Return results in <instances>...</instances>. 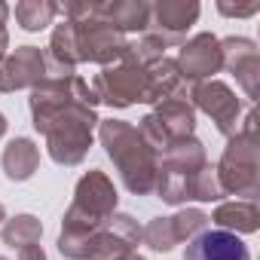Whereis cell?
<instances>
[{
	"label": "cell",
	"mask_w": 260,
	"mask_h": 260,
	"mask_svg": "<svg viewBox=\"0 0 260 260\" xmlns=\"http://www.w3.org/2000/svg\"><path fill=\"white\" fill-rule=\"evenodd\" d=\"M4 49H7V31L0 28V58H4Z\"/></svg>",
	"instance_id": "20"
},
{
	"label": "cell",
	"mask_w": 260,
	"mask_h": 260,
	"mask_svg": "<svg viewBox=\"0 0 260 260\" xmlns=\"http://www.w3.org/2000/svg\"><path fill=\"white\" fill-rule=\"evenodd\" d=\"M7 16H10V10H7L4 4H0V28H4V22H7Z\"/></svg>",
	"instance_id": "21"
},
{
	"label": "cell",
	"mask_w": 260,
	"mask_h": 260,
	"mask_svg": "<svg viewBox=\"0 0 260 260\" xmlns=\"http://www.w3.org/2000/svg\"><path fill=\"white\" fill-rule=\"evenodd\" d=\"M193 98L199 101L202 110H208V113L217 119V128H220V132H233V119H236V113H239V101L233 98V92H230L223 83L196 86Z\"/></svg>",
	"instance_id": "9"
},
{
	"label": "cell",
	"mask_w": 260,
	"mask_h": 260,
	"mask_svg": "<svg viewBox=\"0 0 260 260\" xmlns=\"http://www.w3.org/2000/svg\"><path fill=\"white\" fill-rule=\"evenodd\" d=\"M19 260H46V254H43L40 245H25L22 254H19Z\"/></svg>",
	"instance_id": "19"
},
{
	"label": "cell",
	"mask_w": 260,
	"mask_h": 260,
	"mask_svg": "<svg viewBox=\"0 0 260 260\" xmlns=\"http://www.w3.org/2000/svg\"><path fill=\"white\" fill-rule=\"evenodd\" d=\"M71 25H74V34H77V52H80V58L110 61V58H122L128 49H132L113 25H107L98 16V7H92L89 16H83V19H77Z\"/></svg>",
	"instance_id": "3"
},
{
	"label": "cell",
	"mask_w": 260,
	"mask_h": 260,
	"mask_svg": "<svg viewBox=\"0 0 260 260\" xmlns=\"http://www.w3.org/2000/svg\"><path fill=\"white\" fill-rule=\"evenodd\" d=\"M184 260H251L245 242L226 230H208L187 245Z\"/></svg>",
	"instance_id": "5"
},
{
	"label": "cell",
	"mask_w": 260,
	"mask_h": 260,
	"mask_svg": "<svg viewBox=\"0 0 260 260\" xmlns=\"http://www.w3.org/2000/svg\"><path fill=\"white\" fill-rule=\"evenodd\" d=\"M55 13H58V7L49 4V0H25V4L16 7V22L25 31H40L55 19Z\"/></svg>",
	"instance_id": "15"
},
{
	"label": "cell",
	"mask_w": 260,
	"mask_h": 260,
	"mask_svg": "<svg viewBox=\"0 0 260 260\" xmlns=\"http://www.w3.org/2000/svg\"><path fill=\"white\" fill-rule=\"evenodd\" d=\"M214 220L223 223V226H236L242 233H251V230H257V208L251 202H230V205L217 208Z\"/></svg>",
	"instance_id": "16"
},
{
	"label": "cell",
	"mask_w": 260,
	"mask_h": 260,
	"mask_svg": "<svg viewBox=\"0 0 260 260\" xmlns=\"http://www.w3.org/2000/svg\"><path fill=\"white\" fill-rule=\"evenodd\" d=\"M4 128H7V122H4V116H0V135H4Z\"/></svg>",
	"instance_id": "22"
},
{
	"label": "cell",
	"mask_w": 260,
	"mask_h": 260,
	"mask_svg": "<svg viewBox=\"0 0 260 260\" xmlns=\"http://www.w3.org/2000/svg\"><path fill=\"white\" fill-rule=\"evenodd\" d=\"M217 10L223 16H254L260 10V4H248V7H230V4H217Z\"/></svg>",
	"instance_id": "18"
},
{
	"label": "cell",
	"mask_w": 260,
	"mask_h": 260,
	"mask_svg": "<svg viewBox=\"0 0 260 260\" xmlns=\"http://www.w3.org/2000/svg\"><path fill=\"white\" fill-rule=\"evenodd\" d=\"M220 64H223L220 40L211 37V34H199V37H193V40L181 49V68H178V71H184L190 80H199V77L214 74Z\"/></svg>",
	"instance_id": "7"
},
{
	"label": "cell",
	"mask_w": 260,
	"mask_h": 260,
	"mask_svg": "<svg viewBox=\"0 0 260 260\" xmlns=\"http://www.w3.org/2000/svg\"><path fill=\"white\" fill-rule=\"evenodd\" d=\"M52 61L61 68V71H74V64L80 61V52H77V34H74V25L71 22H61L52 34Z\"/></svg>",
	"instance_id": "14"
},
{
	"label": "cell",
	"mask_w": 260,
	"mask_h": 260,
	"mask_svg": "<svg viewBox=\"0 0 260 260\" xmlns=\"http://www.w3.org/2000/svg\"><path fill=\"white\" fill-rule=\"evenodd\" d=\"M4 169L13 181H25L31 178V172L37 169V147L28 141V138H19L7 147L4 153Z\"/></svg>",
	"instance_id": "13"
},
{
	"label": "cell",
	"mask_w": 260,
	"mask_h": 260,
	"mask_svg": "<svg viewBox=\"0 0 260 260\" xmlns=\"http://www.w3.org/2000/svg\"><path fill=\"white\" fill-rule=\"evenodd\" d=\"M40 239V223H37V217H31V214H19L16 220H10L7 226H4V242L7 245H19V248H25V245H34Z\"/></svg>",
	"instance_id": "17"
},
{
	"label": "cell",
	"mask_w": 260,
	"mask_h": 260,
	"mask_svg": "<svg viewBox=\"0 0 260 260\" xmlns=\"http://www.w3.org/2000/svg\"><path fill=\"white\" fill-rule=\"evenodd\" d=\"M98 89H101L104 101L119 104V107L132 104V101H153L150 98V71L135 58L132 49L125 52V61L119 68H107L98 77Z\"/></svg>",
	"instance_id": "2"
},
{
	"label": "cell",
	"mask_w": 260,
	"mask_h": 260,
	"mask_svg": "<svg viewBox=\"0 0 260 260\" xmlns=\"http://www.w3.org/2000/svg\"><path fill=\"white\" fill-rule=\"evenodd\" d=\"M0 220H4V205H0Z\"/></svg>",
	"instance_id": "23"
},
{
	"label": "cell",
	"mask_w": 260,
	"mask_h": 260,
	"mask_svg": "<svg viewBox=\"0 0 260 260\" xmlns=\"http://www.w3.org/2000/svg\"><path fill=\"white\" fill-rule=\"evenodd\" d=\"M156 16L159 31H166V40H178L196 19H199V4H187V0H166L150 10Z\"/></svg>",
	"instance_id": "10"
},
{
	"label": "cell",
	"mask_w": 260,
	"mask_h": 260,
	"mask_svg": "<svg viewBox=\"0 0 260 260\" xmlns=\"http://www.w3.org/2000/svg\"><path fill=\"white\" fill-rule=\"evenodd\" d=\"M193 132V110L184 101H166L159 107V113L144 119V135L153 144H169V141H181Z\"/></svg>",
	"instance_id": "4"
},
{
	"label": "cell",
	"mask_w": 260,
	"mask_h": 260,
	"mask_svg": "<svg viewBox=\"0 0 260 260\" xmlns=\"http://www.w3.org/2000/svg\"><path fill=\"white\" fill-rule=\"evenodd\" d=\"M205 223V214L202 211H187V214H178V217H156L150 226H147V245L156 248V251H169L178 239L190 236L193 230H199Z\"/></svg>",
	"instance_id": "8"
},
{
	"label": "cell",
	"mask_w": 260,
	"mask_h": 260,
	"mask_svg": "<svg viewBox=\"0 0 260 260\" xmlns=\"http://www.w3.org/2000/svg\"><path fill=\"white\" fill-rule=\"evenodd\" d=\"M220 55L230 64V71L245 83V89L254 95V77H257V49L251 40H223Z\"/></svg>",
	"instance_id": "11"
},
{
	"label": "cell",
	"mask_w": 260,
	"mask_h": 260,
	"mask_svg": "<svg viewBox=\"0 0 260 260\" xmlns=\"http://www.w3.org/2000/svg\"><path fill=\"white\" fill-rule=\"evenodd\" d=\"M122 132H125V122H104L101 125V138H104V147L107 153L116 159L128 190L135 193H147L156 181V169H153V159H150V150L147 144H141V138L135 135L132 138V150H125V141H122Z\"/></svg>",
	"instance_id": "1"
},
{
	"label": "cell",
	"mask_w": 260,
	"mask_h": 260,
	"mask_svg": "<svg viewBox=\"0 0 260 260\" xmlns=\"http://www.w3.org/2000/svg\"><path fill=\"white\" fill-rule=\"evenodd\" d=\"M98 16L113 25L116 31H141L150 25V7L147 4H107V7H98Z\"/></svg>",
	"instance_id": "12"
},
{
	"label": "cell",
	"mask_w": 260,
	"mask_h": 260,
	"mask_svg": "<svg viewBox=\"0 0 260 260\" xmlns=\"http://www.w3.org/2000/svg\"><path fill=\"white\" fill-rule=\"evenodd\" d=\"M0 260H4V257H0Z\"/></svg>",
	"instance_id": "24"
},
{
	"label": "cell",
	"mask_w": 260,
	"mask_h": 260,
	"mask_svg": "<svg viewBox=\"0 0 260 260\" xmlns=\"http://www.w3.org/2000/svg\"><path fill=\"white\" fill-rule=\"evenodd\" d=\"M46 74V58L40 49L34 46H22L13 58H7L0 64V92L10 89H22L31 83H40V77Z\"/></svg>",
	"instance_id": "6"
}]
</instances>
